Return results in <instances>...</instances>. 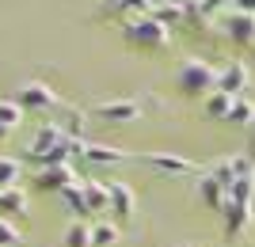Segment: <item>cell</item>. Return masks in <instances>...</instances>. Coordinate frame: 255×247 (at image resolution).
I'll return each instance as SVG.
<instances>
[{"label":"cell","instance_id":"obj_1","mask_svg":"<svg viewBox=\"0 0 255 247\" xmlns=\"http://www.w3.org/2000/svg\"><path fill=\"white\" fill-rule=\"evenodd\" d=\"M175 87L191 99H206L217 91V69L210 61H202V57H187L179 65V73H175Z\"/></svg>","mask_w":255,"mask_h":247},{"label":"cell","instance_id":"obj_2","mask_svg":"<svg viewBox=\"0 0 255 247\" xmlns=\"http://www.w3.org/2000/svg\"><path fill=\"white\" fill-rule=\"evenodd\" d=\"M122 38L133 50H164L171 42L168 27L160 19H152V15H129V19H122Z\"/></svg>","mask_w":255,"mask_h":247},{"label":"cell","instance_id":"obj_3","mask_svg":"<svg viewBox=\"0 0 255 247\" xmlns=\"http://www.w3.org/2000/svg\"><path fill=\"white\" fill-rule=\"evenodd\" d=\"M65 129L57 126V122H46V126H38L34 129V137H31V145H27V156H31L34 164H42L46 156H53V152L65 145Z\"/></svg>","mask_w":255,"mask_h":247},{"label":"cell","instance_id":"obj_4","mask_svg":"<svg viewBox=\"0 0 255 247\" xmlns=\"http://www.w3.org/2000/svg\"><path fill=\"white\" fill-rule=\"evenodd\" d=\"M15 103H19L23 110H53V107H61L57 91H53L50 84H42V80H27V84L15 91Z\"/></svg>","mask_w":255,"mask_h":247},{"label":"cell","instance_id":"obj_5","mask_svg":"<svg viewBox=\"0 0 255 247\" xmlns=\"http://www.w3.org/2000/svg\"><path fill=\"white\" fill-rule=\"evenodd\" d=\"M92 114L111 122V126H126V122L141 118V103L137 99H107V103H96V107H92Z\"/></svg>","mask_w":255,"mask_h":247},{"label":"cell","instance_id":"obj_6","mask_svg":"<svg viewBox=\"0 0 255 247\" xmlns=\"http://www.w3.org/2000/svg\"><path fill=\"white\" fill-rule=\"evenodd\" d=\"M248 80H252V73H248V65L240 61V57H233L229 65H221L217 69V91H225V95H244Z\"/></svg>","mask_w":255,"mask_h":247},{"label":"cell","instance_id":"obj_7","mask_svg":"<svg viewBox=\"0 0 255 247\" xmlns=\"http://www.w3.org/2000/svg\"><path fill=\"white\" fill-rule=\"evenodd\" d=\"M73 183H76L73 164H46V167L34 171V186H38V190H57L61 194L65 186H73Z\"/></svg>","mask_w":255,"mask_h":247},{"label":"cell","instance_id":"obj_8","mask_svg":"<svg viewBox=\"0 0 255 247\" xmlns=\"http://www.w3.org/2000/svg\"><path fill=\"white\" fill-rule=\"evenodd\" d=\"M221 27L236 46H255V15H248V11H225Z\"/></svg>","mask_w":255,"mask_h":247},{"label":"cell","instance_id":"obj_9","mask_svg":"<svg viewBox=\"0 0 255 247\" xmlns=\"http://www.w3.org/2000/svg\"><path fill=\"white\" fill-rule=\"evenodd\" d=\"M141 164L152 167V171H160V175H187V171H194V164L187 160V156H179V152H149V156H141Z\"/></svg>","mask_w":255,"mask_h":247},{"label":"cell","instance_id":"obj_10","mask_svg":"<svg viewBox=\"0 0 255 247\" xmlns=\"http://www.w3.org/2000/svg\"><path fill=\"white\" fill-rule=\"evenodd\" d=\"M107 198H111V213L118 221H129L137 213V194H133L129 183H107Z\"/></svg>","mask_w":255,"mask_h":247},{"label":"cell","instance_id":"obj_11","mask_svg":"<svg viewBox=\"0 0 255 247\" xmlns=\"http://www.w3.org/2000/svg\"><path fill=\"white\" fill-rule=\"evenodd\" d=\"M221 217H225V236H229V240H240L248 232V225H252V205H236L233 198H229L225 209H221Z\"/></svg>","mask_w":255,"mask_h":247},{"label":"cell","instance_id":"obj_12","mask_svg":"<svg viewBox=\"0 0 255 247\" xmlns=\"http://www.w3.org/2000/svg\"><path fill=\"white\" fill-rule=\"evenodd\" d=\"M198 202H202L206 209H213V213H221L225 202H229V190H225L210 171H202V175H198Z\"/></svg>","mask_w":255,"mask_h":247},{"label":"cell","instance_id":"obj_13","mask_svg":"<svg viewBox=\"0 0 255 247\" xmlns=\"http://www.w3.org/2000/svg\"><path fill=\"white\" fill-rule=\"evenodd\" d=\"M61 202L76 213V221H88V217H92V209H88V198H84V179H76L73 186H65V190H61Z\"/></svg>","mask_w":255,"mask_h":247},{"label":"cell","instance_id":"obj_14","mask_svg":"<svg viewBox=\"0 0 255 247\" xmlns=\"http://www.w3.org/2000/svg\"><path fill=\"white\" fill-rule=\"evenodd\" d=\"M0 213L4 217H27V190L23 186L0 190Z\"/></svg>","mask_w":255,"mask_h":247},{"label":"cell","instance_id":"obj_15","mask_svg":"<svg viewBox=\"0 0 255 247\" xmlns=\"http://www.w3.org/2000/svg\"><path fill=\"white\" fill-rule=\"evenodd\" d=\"M84 160L103 167V164H122V160H126V152L115 149V145H92V141H88V145H84Z\"/></svg>","mask_w":255,"mask_h":247},{"label":"cell","instance_id":"obj_16","mask_svg":"<svg viewBox=\"0 0 255 247\" xmlns=\"http://www.w3.org/2000/svg\"><path fill=\"white\" fill-rule=\"evenodd\" d=\"M84 198H88V209H92V217H96V213H107V209H111L107 183H99V179H84Z\"/></svg>","mask_w":255,"mask_h":247},{"label":"cell","instance_id":"obj_17","mask_svg":"<svg viewBox=\"0 0 255 247\" xmlns=\"http://www.w3.org/2000/svg\"><path fill=\"white\" fill-rule=\"evenodd\" d=\"M202 110L210 114L213 122H229V110H233V95H225V91H213V95L202 99Z\"/></svg>","mask_w":255,"mask_h":247},{"label":"cell","instance_id":"obj_18","mask_svg":"<svg viewBox=\"0 0 255 247\" xmlns=\"http://www.w3.org/2000/svg\"><path fill=\"white\" fill-rule=\"evenodd\" d=\"M122 240V228L111 221H92V247H115Z\"/></svg>","mask_w":255,"mask_h":247},{"label":"cell","instance_id":"obj_19","mask_svg":"<svg viewBox=\"0 0 255 247\" xmlns=\"http://www.w3.org/2000/svg\"><path fill=\"white\" fill-rule=\"evenodd\" d=\"M65 247H92V221H73L65 228Z\"/></svg>","mask_w":255,"mask_h":247},{"label":"cell","instance_id":"obj_20","mask_svg":"<svg viewBox=\"0 0 255 247\" xmlns=\"http://www.w3.org/2000/svg\"><path fill=\"white\" fill-rule=\"evenodd\" d=\"M19 175H23V164L15 156H0V190L19 186Z\"/></svg>","mask_w":255,"mask_h":247},{"label":"cell","instance_id":"obj_21","mask_svg":"<svg viewBox=\"0 0 255 247\" xmlns=\"http://www.w3.org/2000/svg\"><path fill=\"white\" fill-rule=\"evenodd\" d=\"M229 122H233V126H255V107L248 103L244 95H236V99H233V110H229Z\"/></svg>","mask_w":255,"mask_h":247},{"label":"cell","instance_id":"obj_22","mask_svg":"<svg viewBox=\"0 0 255 247\" xmlns=\"http://www.w3.org/2000/svg\"><path fill=\"white\" fill-rule=\"evenodd\" d=\"M210 175H213V179H217V183L225 186V190H233V183H236V171H233V156H225V160L210 164Z\"/></svg>","mask_w":255,"mask_h":247},{"label":"cell","instance_id":"obj_23","mask_svg":"<svg viewBox=\"0 0 255 247\" xmlns=\"http://www.w3.org/2000/svg\"><path fill=\"white\" fill-rule=\"evenodd\" d=\"M84 122H88V114H84V110H73V107H69V118H65V137H69V141H84Z\"/></svg>","mask_w":255,"mask_h":247},{"label":"cell","instance_id":"obj_24","mask_svg":"<svg viewBox=\"0 0 255 247\" xmlns=\"http://www.w3.org/2000/svg\"><path fill=\"white\" fill-rule=\"evenodd\" d=\"M252 194H255V175H248V179H236L233 183L229 198H233L236 205H252Z\"/></svg>","mask_w":255,"mask_h":247},{"label":"cell","instance_id":"obj_25","mask_svg":"<svg viewBox=\"0 0 255 247\" xmlns=\"http://www.w3.org/2000/svg\"><path fill=\"white\" fill-rule=\"evenodd\" d=\"M19 122H23V107L15 103V99H0V126L15 129Z\"/></svg>","mask_w":255,"mask_h":247},{"label":"cell","instance_id":"obj_26","mask_svg":"<svg viewBox=\"0 0 255 247\" xmlns=\"http://www.w3.org/2000/svg\"><path fill=\"white\" fill-rule=\"evenodd\" d=\"M149 15H152V19H160L164 27H168V23H179V19H183V8H179V4H156Z\"/></svg>","mask_w":255,"mask_h":247},{"label":"cell","instance_id":"obj_27","mask_svg":"<svg viewBox=\"0 0 255 247\" xmlns=\"http://www.w3.org/2000/svg\"><path fill=\"white\" fill-rule=\"evenodd\" d=\"M0 247H23L19 228L11 225V221H4V217H0Z\"/></svg>","mask_w":255,"mask_h":247},{"label":"cell","instance_id":"obj_28","mask_svg":"<svg viewBox=\"0 0 255 247\" xmlns=\"http://www.w3.org/2000/svg\"><path fill=\"white\" fill-rule=\"evenodd\" d=\"M233 11H248V15H255V0H233Z\"/></svg>","mask_w":255,"mask_h":247},{"label":"cell","instance_id":"obj_29","mask_svg":"<svg viewBox=\"0 0 255 247\" xmlns=\"http://www.w3.org/2000/svg\"><path fill=\"white\" fill-rule=\"evenodd\" d=\"M8 137H11V129H8V126H0V141H8Z\"/></svg>","mask_w":255,"mask_h":247},{"label":"cell","instance_id":"obj_30","mask_svg":"<svg viewBox=\"0 0 255 247\" xmlns=\"http://www.w3.org/2000/svg\"><path fill=\"white\" fill-rule=\"evenodd\" d=\"M149 4H152V8H156V4H164V0H149Z\"/></svg>","mask_w":255,"mask_h":247},{"label":"cell","instance_id":"obj_31","mask_svg":"<svg viewBox=\"0 0 255 247\" xmlns=\"http://www.w3.org/2000/svg\"><path fill=\"white\" fill-rule=\"evenodd\" d=\"M187 247H191V244H187Z\"/></svg>","mask_w":255,"mask_h":247}]
</instances>
